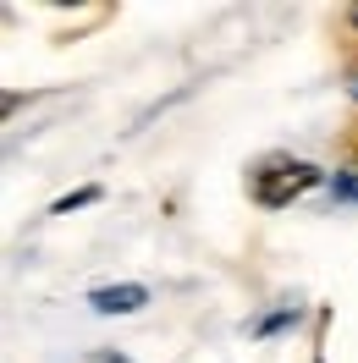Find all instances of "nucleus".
Returning <instances> with one entry per match:
<instances>
[{
  "label": "nucleus",
  "mask_w": 358,
  "mask_h": 363,
  "mask_svg": "<svg viewBox=\"0 0 358 363\" xmlns=\"http://www.w3.org/2000/svg\"><path fill=\"white\" fill-rule=\"evenodd\" d=\"M314 182H320V171L303 165V160H270L265 171L254 177V193H259V204H287L292 193H303Z\"/></svg>",
  "instance_id": "nucleus-1"
},
{
  "label": "nucleus",
  "mask_w": 358,
  "mask_h": 363,
  "mask_svg": "<svg viewBox=\"0 0 358 363\" xmlns=\"http://www.w3.org/2000/svg\"><path fill=\"white\" fill-rule=\"evenodd\" d=\"M143 303H149L143 286H105V292H94V308H99V314H133Z\"/></svg>",
  "instance_id": "nucleus-2"
}]
</instances>
